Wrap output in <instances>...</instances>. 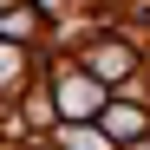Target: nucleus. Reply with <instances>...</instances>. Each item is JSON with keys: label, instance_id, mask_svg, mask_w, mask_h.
I'll use <instances>...</instances> for the list:
<instances>
[{"label": "nucleus", "instance_id": "obj_1", "mask_svg": "<svg viewBox=\"0 0 150 150\" xmlns=\"http://www.w3.org/2000/svg\"><path fill=\"white\" fill-rule=\"evenodd\" d=\"M85 72L98 85H105V79H124V72H131V46H91V52H85Z\"/></svg>", "mask_w": 150, "mask_h": 150}, {"label": "nucleus", "instance_id": "obj_2", "mask_svg": "<svg viewBox=\"0 0 150 150\" xmlns=\"http://www.w3.org/2000/svg\"><path fill=\"white\" fill-rule=\"evenodd\" d=\"M105 131H111V137H137V131H144V117H137L131 105H111V111H105Z\"/></svg>", "mask_w": 150, "mask_h": 150}, {"label": "nucleus", "instance_id": "obj_3", "mask_svg": "<svg viewBox=\"0 0 150 150\" xmlns=\"http://www.w3.org/2000/svg\"><path fill=\"white\" fill-rule=\"evenodd\" d=\"M0 79H20V52H7V46H0Z\"/></svg>", "mask_w": 150, "mask_h": 150}]
</instances>
